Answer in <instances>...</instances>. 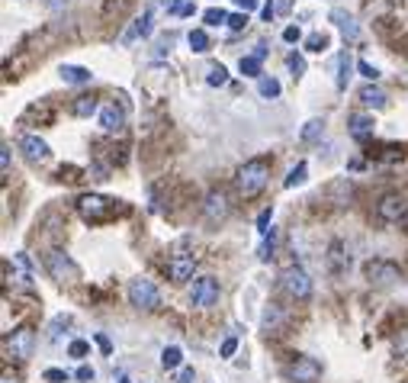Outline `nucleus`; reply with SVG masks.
Segmentation results:
<instances>
[{
  "label": "nucleus",
  "instance_id": "obj_6",
  "mask_svg": "<svg viewBox=\"0 0 408 383\" xmlns=\"http://www.w3.org/2000/svg\"><path fill=\"white\" fill-rule=\"evenodd\" d=\"M77 209H81V216L87 223H103L106 216L113 213V200L100 197V193H84V197L77 200Z\"/></svg>",
  "mask_w": 408,
  "mask_h": 383
},
{
  "label": "nucleus",
  "instance_id": "obj_18",
  "mask_svg": "<svg viewBox=\"0 0 408 383\" xmlns=\"http://www.w3.org/2000/svg\"><path fill=\"white\" fill-rule=\"evenodd\" d=\"M348 126H350V136H354V138H370L373 129H376L373 116H367V113H354L348 119Z\"/></svg>",
  "mask_w": 408,
  "mask_h": 383
},
{
  "label": "nucleus",
  "instance_id": "obj_51",
  "mask_svg": "<svg viewBox=\"0 0 408 383\" xmlns=\"http://www.w3.org/2000/svg\"><path fill=\"white\" fill-rule=\"evenodd\" d=\"M0 383H20V380H16V377H10V374H4V380H0Z\"/></svg>",
  "mask_w": 408,
  "mask_h": 383
},
{
  "label": "nucleus",
  "instance_id": "obj_27",
  "mask_svg": "<svg viewBox=\"0 0 408 383\" xmlns=\"http://www.w3.org/2000/svg\"><path fill=\"white\" fill-rule=\"evenodd\" d=\"M257 91H261V97H267V100L280 97V81H277V77H261V81H257Z\"/></svg>",
  "mask_w": 408,
  "mask_h": 383
},
{
  "label": "nucleus",
  "instance_id": "obj_43",
  "mask_svg": "<svg viewBox=\"0 0 408 383\" xmlns=\"http://www.w3.org/2000/svg\"><path fill=\"white\" fill-rule=\"evenodd\" d=\"M77 380H81V383H87V380H93V368H87V364H84V368H77Z\"/></svg>",
  "mask_w": 408,
  "mask_h": 383
},
{
  "label": "nucleus",
  "instance_id": "obj_9",
  "mask_svg": "<svg viewBox=\"0 0 408 383\" xmlns=\"http://www.w3.org/2000/svg\"><path fill=\"white\" fill-rule=\"evenodd\" d=\"M376 216L383 223H405V216H408L405 197H402V193H386L376 203Z\"/></svg>",
  "mask_w": 408,
  "mask_h": 383
},
{
  "label": "nucleus",
  "instance_id": "obj_10",
  "mask_svg": "<svg viewBox=\"0 0 408 383\" xmlns=\"http://www.w3.org/2000/svg\"><path fill=\"white\" fill-rule=\"evenodd\" d=\"M318 374H322V364L315 358H296L287 368V377L293 383H315Z\"/></svg>",
  "mask_w": 408,
  "mask_h": 383
},
{
  "label": "nucleus",
  "instance_id": "obj_46",
  "mask_svg": "<svg viewBox=\"0 0 408 383\" xmlns=\"http://www.w3.org/2000/svg\"><path fill=\"white\" fill-rule=\"evenodd\" d=\"M235 7L244 10V13H251V10H257V0H235Z\"/></svg>",
  "mask_w": 408,
  "mask_h": 383
},
{
  "label": "nucleus",
  "instance_id": "obj_11",
  "mask_svg": "<svg viewBox=\"0 0 408 383\" xmlns=\"http://www.w3.org/2000/svg\"><path fill=\"white\" fill-rule=\"evenodd\" d=\"M7 280H13L23 290H32V264L26 261V254H13L7 261Z\"/></svg>",
  "mask_w": 408,
  "mask_h": 383
},
{
  "label": "nucleus",
  "instance_id": "obj_54",
  "mask_svg": "<svg viewBox=\"0 0 408 383\" xmlns=\"http://www.w3.org/2000/svg\"><path fill=\"white\" fill-rule=\"evenodd\" d=\"M177 4H183V0H177ZM171 7H174V4H171Z\"/></svg>",
  "mask_w": 408,
  "mask_h": 383
},
{
  "label": "nucleus",
  "instance_id": "obj_26",
  "mask_svg": "<svg viewBox=\"0 0 408 383\" xmlns=\"http://www.w3.org/2000/svg\"><path fill=\"white\" fill-rule=\"evenodd\" d=\"M322 132H325V123H322V119H309V123L303 126V132H299V138H303V142H315V138H322Z\"/></svg>",
  "mask_w": 408,
  "mask_h": 383
},
{
  "label": "nucleus",
  "instance_id": "obj_29",
  "mask_svg": "<svg viewBox=\"0 0 408 383\" xmlns=\"http://www.w3.org/2000/svg\"><path fill=\"white\" fill-rule=\"evenodd\" d=\"M348 81H350V58H348V52H344L338 58V91H344Z\"/></svg>",
  "mask_w": 408,
  "mask_h": 383
},
{
  "label": "nucleus",
  "instance_id": "obj_45",
  "mask_svg": "<svg viewBox=\"0 0 408 383\" xmlns=\"http://www.w3.org/2000/svg\"><path fill=\"white\" fill-rule=\"evenodd\" d=\"M283 39H287V42H299V26H287V30H283Z\"/></svg>",
  "mask_w": 408,
  "mask_h": 383
},
{
  "label": "nucleus",
  "instance_id": "obj_31",
  "mask_svg": "<svg viewBox=\"0 0 408 383\" xmlns=\"http://www.w3.org/2000/svg\"><path fill=\"white\" fill-rule=\"evenodd\" d=\"M305 48H309V52H325V48H328V36H325V32H312V36L305 39Z\"/></svg>",
  "mask_w": 408,
  "mask_h": 383
},
{
  "label": "nucleus",
  "instance_id": "obj_33",
  "mask_svg": "<svg viewBox=\"0 0 408 383\" xmlns=\"http://www.w3.org/2000/svg\"><path fill=\"white\" fill-rule=\"evenodd\" d=\"M68 325H71V316H58V319L52 322V329H48V338H52V342H58L61 329H68Z\"/></svg>",
  "mask_w": 408,
  "mask_h": 383
},
{
  "label": "nucleus",
  "instance_id": "obj_13",
  "mask_svg": "<svg viewBox=\"0 0 408 383\" xmlns=\"http://www.w3.org/2000/svg\"><path fill=\"white\" fill-rule=\"evenodd\" d=\"M193 271H197V258H193V254H174V258L167 261V277H171V280H177V284L190 280V277H193Z\"/></svg>",
  "mask_w": 408,
  "mask_h": 383
},
{
  "label": "nucleus",
  "instance_id": "obj_24",
  "mask_svg": "<svg viewBox=\"0 0 408 383\" xmlns=\"http://www.w3.org/2000/svg\"><path fill=\"white\" fill-rule=\"evenodd\" d=\"M305 174H309V164H305V161H299V164H296V168L287 174L283 187H289V190H293V187H299V184H303V181H305Z\"/></svg>",
  "mask_w": 408,
  "mask_h": 383
},
{
  "label": "nucleus",
  "instance_id": "obj_53",
  "mask_svg": "<svg viewBox=\"0 0 408 383\" xmlns=\"http://www.w3.org/2000/svg\"><path fill=\"white\" fill-rule=\"evenodd\" d=\"M158 4H171V0H158Z\"/></svg>",
  "mask_w": 408,
  "mask_h": 383
},
{
  "label": "nucleus",
  "instance_id": "obj_12",
  "mask_svg": "<svg viewBox=\"0 0 408 383\" xmlns=\"http://www.w3.org/2000/svg\"><path fill=\"white\" fill-rule=\"evenodd\" d=\"M203 213L209 223H222V219H228V197L225 190H209L203 200Z\"/></svg>",
  "mask_w": 408,
  "mask_h": 383
},
{
  "label": "nucleus",
  "instance_id": "obj_14",
  "mask_svg": "<svg viewBox=\"0 0 408 383\" xmlns=\"http://www.w3.org/2000/svg\"><path fill=\"white\" fill-rule=\"evenodd\" d=\"M100 126H103L106 132H119L122 126H126V113H122L119 103H113V100H110V103H103V107H100Z\"/></svg>",
  "mask_w": 408,
  "mask_h": 383
},
{
  "label": "nucleus",
  "instance_id": "obj_17",
  "mask_svg": "<svg viewBox=\"0 0 408 383\" xmlns=\"http://www.w3.org/2000/svg\"><path fill=\"white\" fill-rule=\"evenodd\" d=\"M152 30H154V16H152V10H145L142 16H138L136 23H132V30L122 36V46H129V42H136V39H145V36H152Z\"/></svg>",
  "mask_w": 408,
  "mask_h": 383
},
{
  "label": "nucleus",
  "instance_id": "obj_16",
  "mask_svg": "<svg viewBox=\"0 0 408 383\" xmlns=\"http://www.w3.org/2000/svg\"><path fill=\"white\" fill-rule=\"evenodd\" d=\"M331 23H338V30L344 32V39H350V42H357V39H360V26H357V20L348 13V10L334 7L331 10Z\"/></svg>",
  "mask_w": 408,
  "mask_h": 383
},
{
  "label": "nucleus",
  "instance_id": "obj_36",
  "mask_svg": "<svg viewBox=\"0 0 408 383\" xmlns=\"http://www.w3.org/2000/svg\"><path fill=\"white\" fill-rule=\"evenodd\" d=\"M87 351H91V345H87V342H81V338H74V342L68 345L71 358H87Z\"/></svg>",
  "mask_w": 408,
  "mask_h": 383
},
{
  "label": "nucleus",
  "instance_id": "obj_3",
  "mask_svg": "<svg viewBox=\"0 0 408 383\" xmlns=\"http://www.w3.org/2000/svg\"><path fill=\"white\" fill-rule=\"evenodd\" d=\"M363 274H367V280H370L373 287H393V284H399V280H402V271L395 268L393 261H383V258L367 261Z\"/></svg>",
  "mask_w": 408,
  "mask_h": 383
},
{
  "label": "nucleus",
  "instance_id": "obj_40",
  "mask_svg": "<svg viewBox=\"0 0 408 383\" xmlns=\"http://www.w3.org/2000/svg\"><path fill=\"white\" fill-rule=\"evenodd\" d=\"M228 26H232L235 32L244 30V26H248V13H232V16H228Z\"/></svg>",
  "mask_w": 408,
  "mask_h": 383
},
{
  "label": "nucleus",
  "instance_id": "obj_47",
  "mask_svg": "<svg viewBox=\"0 0 408 383\" xmlns=\"http://www.w3.org/2000/svg\"><path fill=\"white\" fill-rule=\"evenodd\" d=\"M46 7L58 13V10H65V7H68V0H46Z\"/></svg>",
  "mask_w": 408,
  "mask_h": 383
},
{
  "label": "nucleus",
  "instance_id": "obj_2",
  "mask_svg": "<svg viewBox=\"0 0 408 383\" xmlns=\"http://www.w3.org/2000/svg\"><path fill=\"white\" fill-rule=\"evenodd\" d=\"M129 303H132L136 309L152 313V309H158L161 293H158V287H154L148 277H136V280H129Z\"/></svg>",
  "mask_w": 408,
  "mask_h": 383
},
{
  "label": "nucleus",
  "instance_id": "obj_8",
  "mask_svg": "<svg viewBox=\"0 0 408 383\" xmlns=\"http://www.w3.org/2000/svg\"><path fill=\"white\" fill-rule=\"evenodd\" d=\"M46 268H48V274H52L58 284H71V280H77V274H81L77 264L65 252H48L46 254Z\"/></svg>",
  "mask_w": 408,
  "mask_h": 383
},
{
  "label": "nucleus",
  "instance_id": "obj_48",
  "mask_svg": "<svg viewBox=\"0 0 408 383\" xmlns=\"http://www.w3.org/2000/svg\"><path fill=\"white\" fill-rule=\"evenodd\" d=\"M177 383H193V368H183L180 370V380Z\"/></svg>",
  "mask_w": 408,
  "mask_h": 383
},
{
  "label": "nucleus",
  "instance_id": "obj_20",
  "mask_svg": "<svg viewBox=\"0 0 408 383\" xmlns=\"http://www.w3.org/2000/svg\"><path fill=\"white\" fill-rule=\"evenodd\" d=\"M360 103H363V107H373V110H383L386 107V93L379 91L376 84H367L360 91Z\"/></svg>",
  "mask_w": 408,
  "mask_h": 383
},
{
  "label": "nucleus",
  "instance_id": "obj_35",
  "mask_svg": "<svg viewBox=\"0 0 408 383\" xmlns=\"http://www.w3.org/2000/svg\"><path fill=\"white\" fill-rule=\"evenodd\" d=\"M393 348H395V354H399V358H405V361H408V329H405V332H399V335H395Z\"/></svg>",
  "mask_w": 408,
  "mask_h": 383
},
{
  "label": "nucleus",
  "instance_id": "obj_32",
  "mask_svg": "<svg viewBox=\"0 0 408 383\" xmlns=\"http://www.w3.org/2000/svg\"><path fill=\"white\" fill-rule=\"evenodd\" d=\"M331 264H334V271H341L344 264H350V254H344L341 242H334V245H331Z\"/></svg>",
  "mask_w": 408,
  "mask_h": 383
},
{
  "label": "nucleus",
  "instance_id": "obj_1",
  "mask_svg": "<svg viewBox=\"0 0 408 383\" xmlns=\"http://www.w3.org/2000/svg\"><path fill=\"white\" fill-rule=\"evenodd\" d=\"M267 177H270V164H267L264 158H251L238 168L235 187H238V193H242L244 200H254L257 193L267 187Z\"/></svg>",
  "mask_w": 408,
  "mask_h": 383
},
{
  "label": "nucleus",
  "instance_id": "obj_30",
  "mask_svg": "<svg viewBox=\"0 0 408 383\" xmlns=\"http://www.w3.org/2000/svg\"><path fill=\"white\" fill-rule=\"evenodd\" d=\"M203 23H206V26H222V23H228V13H225L222 7H209V10L203 13Z\"/></svg>",
  "mask_w": 408,
  "mask_h": 383
},
{
  "label": "nucleus",
  "instance_id": "obj_5",
  "mask_svg": "<svg viewBox=\"0 0 408 383\" xmlns=\"http://www.w3.org/2000/svg\"><path fill=\"white\" fill-rule=\"evenodd\" d=\"M190 303L197 309H209L219 303V280L216 277H199V280H193V287H190Z\"/></svg>",
  "mask_w": 408,
  "mask_h": 383
},
{
  "label": "nucleus",
  "instance_id": "obj_21",
  "mask_svg": "<svg viewBox=\"0 0 408 383\" xmlns=\"http://www.w3.org/2000/svg\"><path fill=\"white\" fill-rule=\"evenodd\" d=\"M180 361H183V351L177 345H171V348H164V351H161V368H164V370L180 368Z\"/></svg>",
  "mask_w": 408,
  "mask_h": 383
},
{
  "label": "nucleus",
  "instance_id": "obj_50",
  "mask_svg": "<svg viewBox=\"0 0 408 383\" xmlns=\"http://www.w3.org/2000/svg\"><path fill=\"white\" fill-rule=\"evenodd\" d=\"M264 55H267V46H264V42H257V46H254V58H264Z\"/></svg>",
  "mask_w": 408,
  "mask_h": 383
},
{
  "label": "nucleus",
  "instance_id": "obj_15",
  "mask_svg": "<svg viewBox=\"0 0 408 383\" xmlns=\"http://www.w3.org/2000/svg\"><path fill=\"white\" fill-rule=\"evenodd\" d=\"M20 152H23L29 161H46L48 155H52V148H48L46 138H39V136H23V138H20Z\"/></svg>",
  "mask_w": 408,
  "mask_h": 383
},
{
  "label": "nucleus",
  "instance_id": "obj_28",
  "mask_svg": "<svg viewBox=\"0 0 408 383\" xmlns=\"http://www.w3.org/2000/svg\"><path fill=\"white\" fill-rule=\"evenodd\" d=\"M206 84H209V87H222V84H228V68H225V65H212L209 74H206Z\"/></svg>",
  "mask_w": 408,
  "mask_h": 383
},
{
  "label": "nucleus",
  "instance_id": "obj_4",
  "mask_svg": "<svg viewBox=\"0 0 408 383\" xmlns=\"http://www.w3.org/2000/svg\"><path fill=\"white\" fill-rule=\"evenodd\" d=\"M280 287H283V290H287L293 299H309V297H312V277L305 274L303 268H296V264H293V268H287V271L280 274Z\"/></svg>",
  "mask_w": 408,
  "mask_h": 383
},
{
  "label": "nucleus",
  "instance_id": "obj_37",
  "mask_svg": "<svg viewBox=\"0 0 408 383\" xmlns=\"http://www.w3.org/2000/svg\"><path fill=\"white\" fill-rule=\"evenodd\" d=\"M257 258H261V261L273 258V229H270V232H264V245H261V252H257Z\"/></svg>",
  "mask_w": 408,
  "mask_h": 383
},
{
  "label": "nucleus",
  "instance_id": "obj_7",
  "mask_svg": "<svg viewBox=\"0 0 408 383\" xmlns=\"http://www.w3.org/2000/svg\"><path fill=\"white\" fill-rule=\"evenodd\" d=\"M4 348H7L10 361H29L32 348H36V335H32V329H16L13 335H7Z\"/></svg>",
  "mask_w": 408,
  "mask_h": 383
},
{
  "label": "nucleus",
  "instance_id": "obj_38",
  "mask_svg": "<svg viewBox=\"0 0 408 383\" xmlns=\"http://www.w3.org/2000/svg\"><path fill=\"white\" fill-rule=\"evenodd\" d=\"M235 351H238V338H225V342H222V348H219V354H222V358H232V354Z\"/></svg>",
  "mask_w": 408,
  "mask_h": 383
},
{
  "label": "nucleus",
  "instance_id": "obj_49",
  "mask_svg": "<svg viewBox=\"0 0 408 383\" xmlns=\"http://www.w3.org/2000/svg\"><path fill=\"white\" fill-rule=\"evenodd\" d=\"M97 345H100V348H103V351H106V354L113 351V345H110V338H106V335H97Z\"/></svg>",
  "mask_w": 408,
  "mask_h": 383
},
{
  "label": "nucleus",
  "instance_id": "obj_39",
  "mask_svg": "<svg viewBox=\"0 0 408 383\" xmlns=\"http://www.w3.org/2000/svg\"><path fill=\"white\" fill-rule=\"evenodd\" d=\"M357 68H360V74L367 77V81H376L379 77V68H373L370 62H357Z\"/></svg>",
  "mask_w": 408,
  "mask_h": 383
},
{
  "label": "nucleus",
  "instance_id": "obj_19",
  "mask_svg": "<svg viewBox=\"0 0 408 383\" xmlns=\"http://www.w3.org/2000/svg\"><path fill=\"white\" fill-rule=\"evenodd\" d=\"M91 71L87 68H77V65H61V81L68 84H91Z\"/></svg>",
  "mask_w": 408,
  "mask_h": 383
},
{
  "label": "nucleus",
  "instance_id": "obj_22",
  "mask_svg": "<svg viewBox=\"0 0 408 383\" xmlns=\"http://www.w3.org/2000/svg\"><path fill=\"white\" fill-rule=\"evenodd\" d=\"M187 42H190V48L197 55H203V52H209V36H206V30H193L187 36Z\"/></svg>",
  "mask_w": 408,
  "mask_h": 383
},
{
  "label": "nucleus",
  "instance_id": "obj_42",
  "mask_svg": "<svg viewBox=\"0 0 408 383\" xmlns=\"http://www.w3.org/2000/svg\"><path fill=\"white\" fill-rule=\"evenodd\" d=\"M0 168H4V174H10V145L0 148Z\"/></svg>",
  "mask_w": 408,
  "mask_h": 383
},
{
  "label": "nucleus",
  "instance_id": "obj_34",
  "mask_svg": "<svg viewBox=\"0 0 408 383\" xmlns=\"http://www.w3.org/2000/svg\"><path fill=\"white\" fill-rule=\"evenodd\" d=\"M287 65H289V71H293L296 77H299V74H305V58H303V55H299V52H293V55H289V58H287Z\"/></svg>",
  "mask_w": 408,
  "mask_h": 383
},
{
  "label": "nucleus",
  "instance_id": "obj_23",
  "mask_svg": "<svg viewBox=\"0 0 408 383\" xmlns=\"http://www.w3.org/2000/svg\"><path fill=\"white\" fill-rule=\"evenodd\" d=\"M97 113V97H77L74 100V116H81V119H87V116Z\"/></svg>",
  "mask_w": 408,
  "mask_h": 383
},
{
  "label": "nucleus",
  "instance_id": "obj_44",
  "mask_svg": "<svg viewBox=\"0 0 408 383\" xmlns=\"http://www.w3.org/2000/svg\"><path fill=\"white\" fill-rule=\"evenodd\" d=\"M270 216H273V209H264V213H261V219H257V229H261V232H267V226H270Z\"/></svg>",
  "mask_w": 408,
  "mask_h": 383
},
{
  "label": "nucleus",
  "instance_id": "obj_52",
  "mask_svg": "<svg viewBox=\"0 0 408 383\" xmlns=\"http://www.w3.org/2000/svg\"><path fill=\"white\" fill-rule=\"evenodd\" d=\"M405 232H408V216H405Z\"/></svg>",
  "mask_w": 408,
  "mask_h": 383
},
{
  "label": "nucleus",
  "instance_id": "obj_41",
  "mask_svg": "<svg viewBox=\"0 0 408 383\" xmlns=\"http://www.w3.org/2000/svg\"><path fill=\"white\" fill-rule=\"evenodd\" d=\"M42 377H46V380L48 383H65V380H68V374H65V370H46V374H42Z\"/></svg>",
  "mask_w": 408,
  "mask_h": 383
},
{
  "label": "nucleus",
  "instance_id": "obj_25",
  "mask_svg": "<svg viewBox=\"0 0 408 383\" xmlns=\"http://www.w3.org/2000/svg\"><path fill=\"white\" fill-rule=\"evenodd\" d=\"M238 71H242L244 77H261V58H254V55H242Z\"/></svg>",
  "mask_w": 408,
  "mask_h": 383
}]
</instances>
